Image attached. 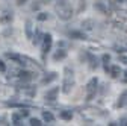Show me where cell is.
Here are the masks:
<instances>
[{"instance_id": "14", "label": "cell", "mask_w": 127, "mask_h": 126, "mask_svg": "<svg viewBox=\"0 0 127 126\" xmlns=\"http://www.w3.org/2000/svg\"><path fill=\"white\" fill-rule=\"evenodd\" d=\"M70 37L71 38H76V40H85L86 38L85 34H82V32H70Z\"/></svg>"}, {"instance_id": "6", "label": "cell", "mask_w": 127, "mask_h": 126, "mask_svg": "<svg viewBox=\"0 0 127 126\" xmlns=\"http://www.w3.org/2000/svg\"><path fill=\"white\" fill-rule=\"evenodd\" d=\"M21 119H24V116L21 114V111L12 114V123H14V125H20V123H21Z\"/></svg>"}, {"instance_id": "8", "label": "cell", "mask_w": 127, "mask_h": 126, "mask_svg": "<svg viewBox=\"0 0 127 126\" xmlns=\"http://www.w3.org/2000/svg\"><path fill=\"white\" fill-rule=\"evenodd\" d=\"M109 70H110V74H112L114 77H118V76L121 74V68H120V65H112Z\"/></svg>"}, {"instance_id": "19", "label": "cell", "mask_w": 127, "mask_h": 126, "mask_svg": "<svg viewBox=\"0 0 127 126\" xmlns=\"http://www.w3.org/2000/svg\"><path fill=\"white\" fill-rule=\"evenodd\" d=\"M91 24H92V21H91V20H86V21H83V24H82V26H85V29L91 30V29H92V26H91Z\"/></svg>"}, {"instance_id": "20", "label": "cell", "mask_w": 127, "mask_h": 126, "mask_svg": "<svg viewBox=\"0 0 127 126\" xmlns=\"http://www.w3.org/2000/svg\"><path fill=\"white\" fill-rule=\"evenodd\" d=\"M47 18H49V15H47L45 12H41V14L38 15V20H39V21H44V20H47Z\"/></svg>"}, {"instance_id": "22", "label": "cell", "mask_w": 127, "mask_h": 126, "mask_svg": "<svg viewBox=\"0 0 127 126\" xmlns=\"http://www.w3.org/2000/svg\"><path fill=\"white\" fill-rule=\"evenodd\" d=\"M120 59L124 62V64H127V56H120Z\"/></svg>"}, {"instance_id": "2", "label": "cell", "mask_w": 127, "mask_h": 126, "mask_svg": "<svg viewBox=\"0 0 127 126\" xmlns=\"http://www.w3.org/2000/svg\"><path fill=\"white\" fill-rule=\"evenodd\" d=\"M64 82H62V91L65 93V94H68L70 91H71V88H73V85H74V74H73V70L70 68V67H65L64 68Z\"/></svg>"}, {"instance_id": "28", "label": "cell", "mask_w": 127, "mask_h": 126, "mask_svg": "<svg viewBox=\"0 0 127 126\" xmlns=\"http://www.w3.org/2000/svg\"><path fill=\"white\" fill-rule=\"evenodd\" d=\"M23 2H24V0H23Z\"/></svg>"}, {"instance_id": "9", "label": "cell", "mask_w": 127, "mask_h": 126, "mask_svg": "<svg viewBox=\"0 0 127 126\" xmlns=\"http://www.w3.org/2000/svg\"><path fill=\"white\" fill-rule=\"evenodd\" d=\"M44 40V35H42V32H39V30H36V34L33 35V44H39L41 41Z\"/></svg>"}, {"instance_id": "16", "label": "cell", "mask_w": 127, "mask_h": 126, "mask_svg": "<svg viewBox=\"0 0 127 126\" xmlns=\"http://www.w3.org/2000/svg\"><path fill=\"white\" fill-rule=\"evenodd\" d=\"M53 79H56V73H50V76H45L44 79H42V82H44V84H49V82H52Z\"/></svg>"}, {"instance_id": "23", "label": "cell", "mask_w": 127, "mask_h": 126, "mask_svg": "<svg viewBox=\"0 0 127 126\" xmlns=\"http://www.w3.org/2000/svg\"><path fill=\"white\" fill-rule=\"evenodd\" d=\"M123 82H126L127 84V71L124 73V76H123Z\"/></svg>"}, {"instance_id": "17", "label": "cell", "mask_w": 127, "mask_h": 126, "mask_svg": "<svg viewBox=\"0 0 127 126\" xmlns=\"http://www.w3.org/2000/svg\"><path fill=\"white\" fill-rule=\"evenodd\" d=\"M32 73H29V71H18V77L20 79H30V76Z\"/></svg>"}, {"instance_id": "5", "label": "cell", "mask_w": 127, "mask_h": 126, "mask_svg": "<svg viewBox=\"0 0 127 126\" xmlns=\"http://www.w3.org/2000/svg\"><path fill=\"white\" fill-rule=\"evenodd\" d=\"M58 93H59V88L58 87H55V88H52L50 91H47L45 93V100H55L56 99V96H58Z\"/></svg>"}, {"instance_id": "1", "label": "cell", "mask_w": 127, "mask_h": 126, "mask_svg": "<svg viewBox=\"0 0 127 126\" xmlns=\"http://www.w3.org/2000/svg\"><path fill=\"white\" fill-rule=\"evenodd\" d=\"M56 12H58V17L62 18V20H70L73 17V8L70 6L68 2H65V0H58Z\"/></svg>"}, {"instance_id": "24", "label": "cell", "mask_w": 127, "mask_h": 126, "mask_svg": "<svg viewBox=\"0 0 127 126\" xmlns=\"http://www.w3.org/2000/svg\"><path fill=\"white\" fill-rule=\"evenodd\" d=\"M0 70L5 71V64H3V62H0Z\"/></svg>"}, {"instance_id": "26", "label": "cell", "mask_w": 127, "mask_h": 126, "mask_svg": "<svg viewBox=\"0 0 127 126\" xmlns=\"http://www.w3.org/2000/svg\"><path fill=\"white\" fill-rule=\"evenodd\" d=\"M109 2H112V3H121L123 0H109Z\"/></svg>"}, {"instance_id": "7", "label": "cell", "mask_w": 127, "mask_h": 126, "mask_svg": "<svg viewBox=\"0 0 127 126\" xmlns=\"http://www.w3.org/2000/svg\"><path fill=\"white\" fill-rule=\"evenodd\" d=\"M65 56H67V52H65V50H62V49H59V50L53 55V59L58 61V59H64Z\"/></svg>"}, {"instance_id": "25", "label": "cell", "mask_w": 127, "mask_h": 126, "mask_svg": "<svg viewBox=\"0 0 127 126\" xmlns=\"http://www.w3.org/2000/svg\"><path fill=\"white\" fill-rule=\"evenodd\" d=\"M120 125H124V126H126V125H127V119H123V120H121V123H120Z\"/></svg>"}, {"instance_id": "18", "label": "cell", "mask_w": 127, "mask_h": 126, "mask_svg": "<svg viewBox=\"0 0 127 126\" xmlns=\"http://www.w3.org/2000/svg\"><path fill=\"white\" fill-rule=\"evenodd\" d=\"M30 125H32V126H39V125H42V123H41L39 119H30Z\"/></svg>"}, {"instance_id": "3", "label": "cell", "mask_w": 127, "mask_h": 126, "mask_svg": "<svg viewBox=\"0 0 127 126\" xmlns=\"http://www.w3.org/2000/svg\"><path fill=\"white\" fill-rule=\"evenodd\" d=\"M97 84H98L97 77H92V79L88 82V85H86V100H88V102L95 96V91H97Z\"/></svg>"}, {"instance_id": "13", "label": "cell", "mask_w": 127, "mask_h": 126, "mask_svg": "<svg viewBox=\"0 0 127 126\" xmlns=\"http://www.w3.org/2000/svg\"><path fill=\"white\" fill-rule=\"evenodd\" d=\"M42 119H44L45 122H49V123H52V122L55 120V116H53L52 113H49V111H45V113L42 114Z\"/></svg>"}, {"instance_id": "27", "label": "cell", "mask_w": 127, "mask_h": 126, "mask_svg": "<svg viewBox=\"0 0 127 126\" xmlns=\"http://www.w3.org/2000/svg\"><path fill=\"white\" fill-rule=\"evenodd\" d=\"M39 2H41V3H45V2H49V0H39Z\"/></svg>"}, {"instance_id": "10", "label": "cell", "mask_w": 127, "mask_h": 126, "mask_svg": "<svg viewBox=\"0 0 127 126\" xmlns=\"http://www.w3.org/2000/svg\"><path fill=\"white\" fill-rule=\"evenodd\" d=\"M26 35H27V38H33V35H32V21L30 20L26 21Z\"/></svg>"}, {"instance_id": "4", "label": "cell", "mask_w": 127, "mask_h": 126, "mask_svg": "<svg viewBox=\"0 0 127 126\" xmlns=\"http://www.w3.org/2000/svg\"><path fill=\"white\" fill-rule=\"evenodd\" d=\"M42 43H44V44H42V55H45V53H49L50 47H52V43H53L52 35H50V34H45V35H44Z\"/></svg>"}, {"instance_id": "11", "label": "cell", "mask_w": 127, "mask_h": 126, "mask_svg": "<svg viewBox=\"0 0 127 126\" xmlns=\"http://www.w3.org/2000/svg\"><path fill=\"white\" fill-rule=\"evenodd\" d=\"M126 105H127V91H124L121 94V97L118 100V106H126Z\"/></svg>"}, {"instance_id": "15", "label": "cell", "mask_w": 127, "mask_h": 126, "mask_svg": "<svg viewBox=\"0 0 127 126\" xmlns=\"http://www.w3.org/2000/svg\"><path fill=\"white\" fill-rule=\"evenodd\" d=\"M61 119H64V120H71L73 119V113L71 111H62L61 113Z\"/></svg>"}, {"instance_id": "21", "label": "cell", "mask_w": 127, "mask_h": 126, "mask_svg": "<svg viewBox=\"0 0 127 126\" xmlns=\"http://www.w3.org/2000/svg\"><path fill=\"white\" fill-rule=\"evenodd\" d=\"M109 59H110V56H109V55H103V61L106 62V64L109 62Z\"/></svg>"}, {"instance_id": "12", "label": "cell", "mask_w": 127, "mask_h": 126, "mask_svg": "<svg viewBox=\"0 0 127 126\" xmlns=\"http://www.w3.org/2000/svg\"><path fill=\"white\" fill-rule=\"evenodd\" d=\"M11 20H12V14H11V12H3V15L0 17V21H2V23L11 21Z\"/></svg>"}]
</instances>
